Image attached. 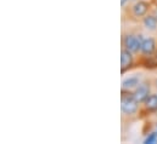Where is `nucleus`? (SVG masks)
<instances>
[{"label":"nucleus","mask_w":157,"mask_h":144,"mask_svg":"<svg viewBox=\"0 0 157 144\" xmlns=\"http://www.w3.org/2000/svg\"><path fill=\"white\" fill-rule=\"evenodd\" d=\"M152 15L155 16L157 18V7H155V9H152Z\"/></svg>","instance_id":"nucleus-12"},{"label":"nucleus","mask_w":157,"mask_h":144,"mask_svg":"<svg viewBox=\"0 0 157 144\" xmlns=\"http://www.w3.org/2000/svg\"><path fill=\"white\" fill-rule=\"evenodd\" d=\"M145 144H155L157 143V132H151L144 141Z\"/></svg>","instance_id":"nucleus-11"},{"label":"nucleus","mask_w":157,"mask_h":144,"mask_svg":"<svg viewBox=\"0 0 157 144\" xmlns=\"http://www.w3.org/2000/svg\"><path fill=\"white\" fill-rule=\"evenodd\" d=\"M138 86H139V79L136 76H130V77L123 80V82H122V88H125V90L136 88Z\"/></svg>","instance_id":"nucleus-10"},{"label":"nucleus","mask_w":157,"mask_h":144,"mask_svg":"<svg viewBox=\"0 0 157 144\" xmlns=\"http://www.w3.org/2000/svg\"><path fill=\"white\" fill-rule=\"evenodd\" d=\"M128 1H129V0H121V5H122V6H125V4H127Z\"/></svg>","instance_id":"nucleus-13"},{"label":"nucleus","mask_w":157,"mask_h":144,"mask_svg":"<svg viewBox=\"0 0 157 144\" xmlns=\"http://www.w3.org/2000/svg\"><path fill=\"white\" fill-rule=\"evenodd\" d=\"M133 63H134L133 52H130L123 47L121 51V72H122V74L129 70L133 67Z\"/></svg>","instance_id":"nucleus-5"},{"label":"nucleus","mask_w":157,"mask_h":144,"mask_svg":"<svg viewBox=\"0 0 157 144\" xmlns=\"http://www.w3.org/2000/svg\"><path fill=\"white\" fill-rule=\"evenodd\" d=\"M157 50V42L154 38H146L141 42V49L140 52L143 56H152L156 53Z\"/></svg>","instance_id":"nucleus-6"},{"label":"nucleus","mask_w":157,"mask_h":144,"mask_svg":"<svg viewBox=\"0 0 157 144\" xmlns=\"http://www.w3.org/2000/svg\"><path fill=\"white\" fill-rule=\"evenodd\" d=\"M140 66L145 69H157V55L143 56V58L140 59Z\"/></svg>","instance_id":"nucleus-7"},{"label":"nucleus","mask_w":157,"mask_h":144,"mask_svg":"<svg viewBox=\"0 0 157 144\" xmlns=\"http://www.w3.org/2000/svg\"><path fill=\"white\" fill-rule=\"evenodd\" d=\"M155 86L157 87V80H155Z\"/></svg>","instance_id":"nucleus-15"},{"label":"nucleus","mask_w":157,"mask_h":144,"mask_svg":"<svg viewBox=\"0 0 157 144\" xmlns=\"http://www.w3.org/2000/svg\"><path fill=\"white\" fill-rule=\"evenodd\" d=\"M143 23L144 27L149 31H155L157 28V18L152 13H149L145 17H143Z\"/></svg>","instance_id":"nucleus-9"},{"label":"nucleus","mask_w":157,"mask_h":144,"mask_svg":"<svg viewBox=\"0 0 157 144\" xmlns=\"http://www.w3.org/2000/svg\"><path fill=\"white\" fill-rule=\"evenodd\" d=\"M144 108L147 113H156L157 111V93L150 95L146 101L144 102Z\"/></svg>","instance_id":"nucleus-8"},{"label":"nucleus","mask_w":157,"mask_h":144,"mask_svg":"<svg viewBox=\"0 0 157 144\" xmlns=\"http://www.w3.org/2000/svg\"><path fill=\"white\" fill-rule=\"evenodd\" d=\"M121 109L123 111V114L132 116L135 115L139 110V102L133 97V92H130L129 90L122 88V95H121Z\"/></svg>","instance_id":"nucleus-1"},{"label":"nucleus","mask_w":157,"mask_h":144,"mask_svg":"<svg viewBox=\"0 0 157 144\" xmlns=\"http://www.w3.org/2000/svg\"><path fill=\"white\" fill-rule=\"evenodd\" d=\"M150 84L149 82H143L139 84V86L133 91V97L141 104L146 101V98L150 96Z\"/></svg>","instance_id":"nucleus-4"},{"label":"nucleus","mask_w":157,"mask_h":144,"mask_svg":"<svg viewBox=\"0 0 157 144\" xmlns=\"http://www.w3.org/2000/svg\"><path fill=\"white\" fill-rule=\"evenodd\" d=\"M156 55H157V50H156Z\"/></svg>","instance_id":"nucleus-16"},{"label":"nucleus","mask_w":157,"mask_h":144,"mask_svg":"<svg viewBox=\"0 0 157 144\" xmlns=\"http://www.w3.org/2000/svg\"><path fill=\"white\" fill-rule=\"evenodd\" d=\"M143 35H134V34H125L123 36V40H122V44H123V47L127 49L128 51L133 52V53H136L140 51L141 49V42H143Z\"/></svg>","instance_id":"nucleus-2"},{"label":"nucleus","mask_w":157,"mask_h":144,"mask_svg":"<svg viewBox=\"0 0 157 144\" xmlns=\"http://www.w3.org/2000/svg\"><path fill=\"white\" fill-rule=\"evenodd\" d=\"M151 4H152L155 7H157V0H151Z\"/></svg>","instance_id":"nucleus-14"},{"label":"nucleus","mask_w":157,"mask_h":144,"mask_svg":"<svg viewBox=\"0 0 157 144\" xmlns=\"http://www.w3.org/2000/svg\"><path fill=\"white\" fill-rule=\"evenodd\" d=\"M151 9V2H147V1H144V0H138L133 6H132V15L136 18H140V17H145L149 11Z\"/></svg>","instance_id":"nucleus-3"}]
</instances>
